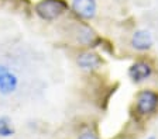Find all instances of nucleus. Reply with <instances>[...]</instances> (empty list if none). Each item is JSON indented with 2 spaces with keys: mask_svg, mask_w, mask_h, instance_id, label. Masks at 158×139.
<instances>
[{
  "mask_svg": "<svg viewBox=\"0 0 158 139\" xmlns=\"http://www.w3.org/2000/svg\"><path fill=\"white\" fill-rule=\"evenodd\" d=\"M68 10L65 0H40L34 6L35 14L44 21H54Z\"/></svg>",
  "mask_w": 158,
  "mask_h": 139,
  "instance_id": "f257e3e1",
  "label": "nucleus"
},
{
  "mask_svg": "<svg viewBox=\"0 0 158 139\" xmlns=\"http://www.w3.org/2000/svg\"><path fill=\"white\" fill-rule=\"evenodd\" d=\"M135 108L141 115L154 114L158 108V93L150 89L141 90L135 98Z\"/></svg>",
  "mask_w": 158,
  "mask_h": 139,
  "instance_id": "f03ea898",
  "label": "nucleus"
},
{
  "mask_svg": "<svg viewBox=\"0 0 158 139\" xmlns=\"http://www.w3.org/2000/svg\"><path fill=\"white\" fill-rule=\"evenodd\" d=\"M19 87V77L6 65H0V94H11Z\"/></svg>",
  "mask_w": 158,
  "mask_h": 139,
  "instance_id": "7ed1b4c3",
  "label": "nucleus"
},
{
  "mask_svg": "<svg viewBox=\"0 0 158 139\" xmlns=\"http://www.w3.org/2000/svg\"><path fill=\"white\" fill-rule=\"evenodd\" d=\"M72 11L83 20H90L96 14V0H72Z\"/></svg>",
  "mask_w": 158,
  "mask_h": 139,
  "instance_id": "20e7f679",
  "label": "nucleus"
},
{
  "mask_svg": "<svg viewBox=\"0 0 158 139\" xmlns=\"http://www.w3.org/2000/svg\"><path fill=\"white\" fill-rule=\"evenodd\" d=\"M152 75V68L151 65L145 60H138L134 62L128 69V76L133 82L135 83H141L144 80H147L148 77Z\"/></svg>",
  "mask_w": 158,
  "mask_h": 139,
  "instance_id": "39448f33",
  "label": "nucleus"
},
{
  "mask_svg": "<svg viewBox=\"0 0 158 139\" xmlns=\"http://www.w3.org/2000/svg\"><path fill=\"white\" fill-rule=\"evenodd\" d=\"M76 62H78L79 68H82L83 70H95L102 66L103 60L98 53L86 51V52L79 53L78 58H76Z\"/></svg>",
  "mask_w": 158,
  "mask_h": 139,
  "instance_id": "423d86ee",
  "label": "nucleus"
},
{
  "mask_svg": "<svg viewBox=\"0 0 158 139\" xmlns=\"http://www.w3.org/2000/svg\"><path fill=\"white\" fill-rule=\"evenodd\" d=\"M131 46L137 51H148L152 46V35L147 30H137L131 37Z\"/></svg>",
  "mask_w": 158,
  "mask_h": 139,
  "instance_id": "0eeeda50",
  "label": "nucleus"
},
{
  "mask_svg": "<svg viewBox=\"0 0 158 139\" xmlns=\"http://www.w3.org/2000/svg\"><path fill=\"white\" fill-rule=\"evenodd\" d=\"M14 135V128L11 125V121L9 117H0V136L2 138H9Z\"/></svg>",
  "mask_w": 158,
  "mask_h": 139,
  "instance_id": "6e6552de",
  "label": "nucleus"
},
{
  "mask_svg": "<svg viewBox=\"0 0 158 139\" xmlns=\"http://www.w3.org/2000/svg\"><path fill=\"white\" fill-rule=\"evenodd\" d=\"M78 139H99V136L95 132H92V131H86L82 135H79Z\"/></svg>",
  "mask_w": 158,
  "mask_h": 139,
  "instance_id": "1a4fd4ad",
  "label": "nucleus"
},
{
  "mask_svg": "<svg viewBox=\"0 0 158 139\" xmlns=\"http://www.w3.org/2000/svg\"><path fill=\"white\" fill-rule=\"evenodd\" d=\"M148 139H155V138H154V136H150V138H148Z\"/></svg>",
  "mask_w": 158,
  "mask_h": 139,
  "instance_id": "9d476101",
  "label": "nucleus"
}]
</instances>
